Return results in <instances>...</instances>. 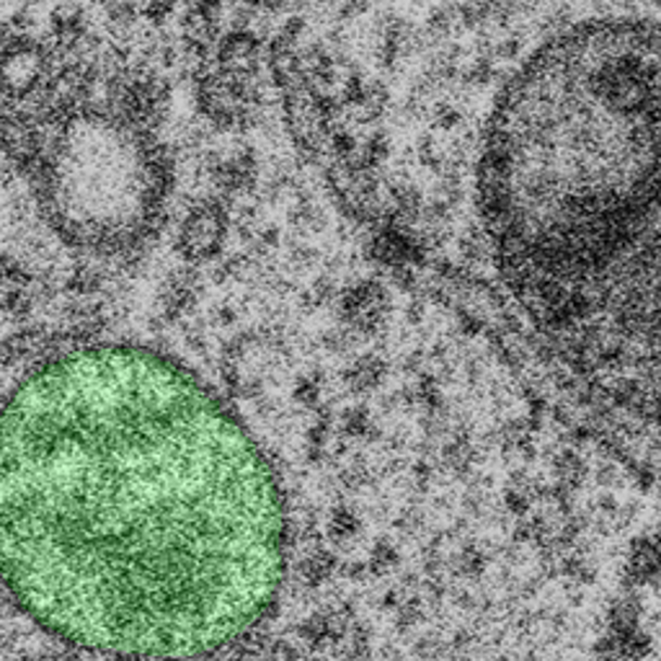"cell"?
Segmentation results:
<instances>
[{
    "mask_svg": "<svg viewBox=\"0 0 661 661\" xmlns=\"http://www.w3.org/2000/svg\"><path fill=\"white\" fill-rule=\"evenodd\" d=\"M659 31L602 18L558 34L504 93L483 217L504 269L556 318L612 277L657 275Z\"/></svg>",
    "mask_w": 661,
    "mask_h": 661,
    "instance_id": "2",
    "label": "cell"
},
{
    "mask_svg": "<svg viewBox=\"0 0 661 661\" xmlns=\"http://www.w3.org/2000/svg\"><path fill=\"white\" fill-rule=\"evenodd\" d=\"M264 45L254 29H230L215 45L217 73L233 80H254L262 67Z\"/></svg>",
    "mask_w": 661,
    "mask_h": 661,
    "instance_id": "5",
    "label": "cell"
},
{
    "mask_svg": "<svg viewBox=\"0 0 661 661\" xmlns=\"http://www.w3.org/2000/svg\"><path fill=\"white\" fill-rule=\"evenodd\" d=\"M29 284L31 279L16 258L0 256V305H5V308H18L26 300Z\"/></svg>",
    "mask_w": 661,
    "mask_h": 661,
    "instance_id": "6",
    "label": "cell"
},
{
    "mask_svg": "<svg viewBox=\"0 0 661 661\" xmlns=\"http://www.w3.org/2000/svg\"><path fill=\"white\" fill-rule=\"evenodd\" d=\"M241 3L251 5V9L256 11H279L284 9V5H290L292 0H241Z\"/></svg>",
    "mask_w": 661,
    "mask_h": 661,
    "instance_id": "8",
    "label": "cell"
},
{
    "mask_svg": "<svg viewBox=\"0 0 661 661\" xmlns=\"http://www.w3.org/2000/svg\"><path fill=\"white\" fill-rule=\"evenodd\" d=\"M176 5H179V0H140V16L142 22L158 29L176 16Z\"/></svg>",
    "mask_w": 661,
    "mask_h": 661,
    "instance_id": "7",
    "label": "cell"
},
{
    "mask_svg": "<svg viewBox=\"0 0 661 661\" xmlns=\"http://www.w3.org/2000/svg\"><path fill=\"white\" fill-rule=\"evenodd\" d=\"M54 52L34 34H0V93L26 104L52 78Z\"/></svg>",
    "mask_w": 661,
    "mask_h": 661,
    "instance_id": "3",
    "label": "cell"
},
{
    "mask_svg": "<svg viewBox=\"0 0 661 661\" xmlns=\"http://www.w3.org/2000/svg\"><path fill=\"white\" fill-rule=\"evenodd\" d=\"M225 233H228V215L217 202H202L189 209L179 230V251L192 262H207L220 254Z\"/></svg>",
    "mask_w": 661,
    "mask_h": 661,
    "instance_id": "4",
    "label": "cell"
},
{
    "mask_svg": "<svg viewBox=\"0 0 661 661\" xmlns=\"http://www.w3.org/2000/svg\"><path fill=\"white\" fill-rule=\"evenodd\" d=\"M282 563L267 460L179 365L73 352L0 411V579L54 636L215 651L267 612Z\"/></svg>",
    "mask_w": 661,
    "mask_h": 661,
    "instance_id": "1",
    "label": "cell"
}]
</instances>
